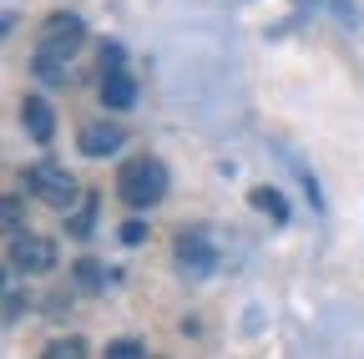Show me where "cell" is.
<instances>
[{
	"label": "cell",
	"instance_id": "cell-1",
	"mask_svg": "<svg viewBox=\"0 0 364 359\" xmlns=\"http://www.w3.org/2000/svg\"><path fill=\"white\" fill-rule=\"evenodd\" d=\"M117 193H122L127 208H157L167 198V167L157 157H132L117 172Z\"/></svg>",
	"mask_w": 364,
	"mask_h": 359
},
{
	"label": "cell",
	"instance_id": "cell-2",
	"mask_svg": "<svg viewBox=\"0 0 364 359\" xmlns=\"http://www.w3.org/2000/svg\"><path fill=\"white\" fill-rule=\"evenodd\" d=\"M26 188L41 198V203H51V208H71L76 203V177L66 172V167H56V162H36L31 172H26Z\"/></svg>",
	"mask_w": 364,
	"mask_h": 359
},
{
	"label": "cell",
	"instance_id": "cell-3",
	"mask_svg": "<svg viewBox=\"0 0 364 359\" xmlns=\"http://www.w3.org/2000/svg\"><path fill=\"white\" fill-rule=\"evenodd\" d=\"M56 268V243L36 238V233H16L11 238V274H51Z\"/></svg>",
	"mask_w": 364,
	"mask_h": 359
},
{
	"label": "cell",
	"instance_id": "cell-4",
	"mask_svg": "<svg viewBox=\"0 0 364 359\" xmlns=\"http://www.w3.org/2000/svg\"><path fill=\"white\" fill-rule=\"evenodd\" d=\"M177 263L188 268L193 279L213 274V268H218V243H213V233H208V228H182V233H177Z\"/></svg>",
	"mask_w": 364,
	"mask_h": 359
},
{
	"label": "cell",
	"instance_id": "cell-5",
	"mask_svg": "<svg viewBox=\"0 0 364 359\" xmlns=\"http://www.w3.org/2000/svg\"><path fill=\"white\" fill-rule=\"evenodd\" d=\"M86 41V21L81 16H71V11H61V16H51L46 21V31H41V46L36 51H46V56H66L71 61V51Z\"/></svg>",
	"mask_w": 364,
	"mask_h": 359
},
{
	"label": "cell",
	"instance_id": "cell-6",
	"mask_svg": "<svg viewBox=\"0 0 364 359\" xmlns=\"http://www.w3.org/2000/svg\"><path fill=\"white\" fill-rule=\"evenodd\" d=\"M102 102H107L112 112L136 107V81H132L127 66H107V71H102Z\"/></svg>",
	"mask_w": 364,
	"mask_h": 359
},
{
	"label": "cell",
	"instance_id": "cell-7",
	"mask_svg": "<svg viewBox=\"0 0 364 359\" xmlns=\"http://www.w3.org/2000/svg\"><path fill=\"white\" fill-rule=\"evenodd\" d=\"M122 142H127V132L112 127V122H91V127H81V152H86V157H112Z\"/></svg>",
	"mask_w": 364,
	"mask_h": 359
},
{
	"label": "cell",
	"instance_id": "cell-8",
	"mask_svg": "<svg viewBox=\"0 0 364 359\" xmlns=\"http://www.w3.org/2000/svg\"><path fill=\"white\" fill-rule=\"evenodd\" d=\"M21 122H26V132H31L41 147L56 137V112L46 107V97H26V102H21Z\"/></svg>",
	"mask_w": 364,
	"mask_h": 359
},
{
	"label": "cell",
	"instance_id": "cell-9",
	"mask_svg": "<svg viewBox=\"0 0 364 359\" xmlns=\"http://www.w3.org/2000/svg\"><path fill=\"white\" fill-rule=\"evenodd\" d=\"M36 76H41L46 86H66V81H71V66H66V56H46V51H36Z\"/></svg>",
	"mask_w": 364,
	"mask_h": 359
},
{
	"label": "cell",
	"instance_id": "cell-10",
	"mask_svg": "<svg viewBox=\"0 0 364 359\" xmlns=\"http://www.w3.org/2000/svg\"><path fill=\"white\" fill-rule=\"evenodd\" d=\"M253 208H258V213H268L273 223H289V203L273 193V188H253Z\"/></svg>",
	"mask_w": 364,
	"mask_h": 359
},
{
	"label": "cell",
	"instance_id": "cell-11",
	"mask_svg": "<svg viewBox=\"0 0 364 359\" xmlns=\"http://www.w3.org/2000/svg\"><path fill=\"white\" fill-rule=\"evenodd\" d=\"M76 284H81L86 294H97V289H107V268H102L97 258H81V263H76Z\"/></svg>",
	"mask_w": 364,
	"mask_h": 359
},
{
	"label": "cell",
	"instance_id": "cell-12",
	"mask_svg": "<svg viewBox=\"0 0 364 359\" xmlns=\"http://www.w3.org/2000/svg\"><path fill=\"white\" fill-rule=\"evenodd\" d=\"M91 218H97V198L86 193V198H81V208H76V213L66 218V228H71L76 238H86V233H91Z\"/></svg>",
	"mask_w": 364,
	"mask_h": 359
},
{
	"label": "cell",
	"instance_id": "cell-13",
	"mask_svg": "<svg viewBox=\"0 0 364 359\" xmlns=\"http://www.w3.org/2000/svg\"><path fill=\"white\" fill-rule=\"evenodd\" d=\"M41 359H86V339H56V344H46Z\"/></svg>",
	"mask_w": 364,
	"mask_h": 359
},
{
	"label": "cell",
	"instance_id": "cell-14",
	"mask_svg": "<svg viewBox=\"0 0 364 359\" xmlns=\"http://www.w3.org/2000/svg\"><path fill=\"white\" fill-rule=\"evenodd\" d=\"M107 359H147V344H136V339H117V344H107Z\"/></svg>",
	"mask_w": 364,
	"mask_h": 359
},
{
	"label": "cell",
	"instance_id": "cell-15",
	"mask_svg": "<svg viewBox=\"0 0 364 359\" xmlns=\"http://www.w3.org/2000/svg\"><path fill=\"white\" fill-rule=\"evenodd\" d=\"M6 233H11V238L26 233V228H21V198H6Z\"/></svg>",
	"mask_w": 364,
	"mask_h": 359
},
{
	"label": "cell",
	"instance_id": "cell-16",
	"mask_svg": "<svg viewBox=\"0 0 364 359\" xmlns=\"http://www.w3.org/2000/svg\"><path fill=\"white\" fill-rule=\"evenodd\" d=\"M21 309H31V299H21V294H6V324H16V319H21Z\"/></svg>",
	"mask_w": 364,
	"mask_h": 359
},
{
	"label": "cell",
	"instance_id": "cell-17",
	"mask_svg": "<svg viewBox=\"0 0 364 359\" xmlns=\"http://www.w3.org/2000/svg\"><path fill=\"white\" fill-rule=\"evenodd\" d=\"M142 238H147V223H136V218L122 223V243H142Z\"/></svg>",
	"mask_w": 364,
	"mask_h": 359
}]
</instances>
